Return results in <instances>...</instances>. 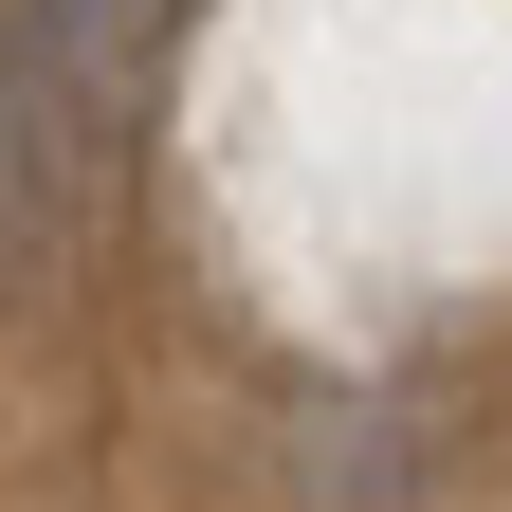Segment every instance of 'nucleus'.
<instances>
[{
	"mask_svg": "<svg viewBox=\"0 0 512 512\" xmlns=\"http://www.w3.org/2000/svg\"><path fill=\"white\" fill-rule=\"evenodd\" d=\"M19 202H37V92H19V55H0V256H19Z\"/></svg>",
	"mask_w": 512,
	"mask_h": 512,
	"instance_id": "2",
	"label": "nucleus"
},
{
	"mask_svg": "<svg viewBox=\"0 0 512 512\" xmlns=\"http://www.w3.org/2000/svg\"><path fill=\"white\" fill-rule=\"evenodd\" d=\"M147 19H165V0H0V55H19V92L55 110V92H92Z\"/></svg>",
	"mask_w": 512,
	"mask_h": 512,
	"instance_id": "1",
	"label": "nucleus"
}]
</instances>
